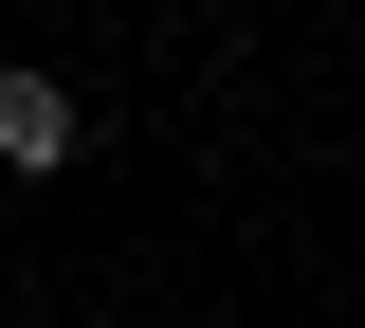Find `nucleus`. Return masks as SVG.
<instances>
[{"instance_id":"obj_1","label":"nucleus","mask_w":365,"mask_h":328,"mask_svg":"<svg viewBox=\"0 0 365 328\" xmlns=\"http://www.w3.org/2000/svg\"><path fill=\"white\" fill-rule=\"evenodd\" d=\"M0 164H19V183L73 164V92H55V73H0Z\"/></svg>"}]
</instances>
